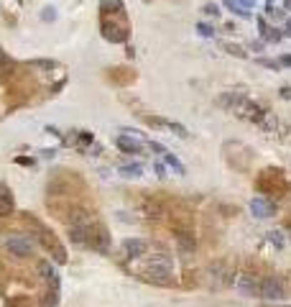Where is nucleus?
<instances>
[{"label":"nucleus","instance_id":"obj_13","mask_svg":"<svg viewBox=\"0 0 291 307\" xmlns=\"http://www.w3.org/2000/svg\"><path fill=\"white\" fill-rule=\"evenodd\" d=\"M56 302H59V289L51 287V289L41 297V307H56Z\"/></svg>","mask_w":291,"mask_h":307},{"label":"nucleus","instance_id":"obj_15","mask_svg":"<svg viewBox=\"0 0 291 307\" xmlns=\"http://www.w3.org/2000/svg\"><path fill=\"white\" fill-rule=\"evenodd\" d=\"M166 162H169V164H171V167H174V169H177L179 174H184V167H182V164H179V162H177V159L171 157V154H166Z\"/></svg>","mask_w":291,"mask_h":307},{"label":"nucleus","instance_id":"obj_12","mask_svg":"<svg viewBox=\"0 0 291 307\" xmlns=\"http://www.w3.org/2000/svg\"><path fill=\"white\" fill-rule=\"evenodd\" d=\"M118 148H123L125 154H140L143 151V146H140V141H135V138H128V136H118Z\"/></svg>","mask_w":291,"mask_h":307},{"label":"nucleus","instance_id":"obj_5","mask_svg":"<svg viewBox=\"0 0 291 307\" xmlns=\"http://www.w3.org/2000/svg\"><path fill=\"white\" fill-rule=\"evenodd\" d=\"M8 253L16 256V259H28L34 253V241L28 236H11L8 243H6Z\"/></svg>","mask_w":291,"mask_h":307},{"label":"nucleus","instance_id":"obj_8","mask_svg":"<svg viewBox=\"0 0 291 307\" xmlns=\"http://www.w3.org/2000/svg\"><path fill=\"white\" fill-rule=\"evenodd\" d=\"M146 251H149V243L140 241V238H128V241H123V256H128V259H138V256H143Z\"/></svg>","mask_w":291,"mask_h":307},{"label":"nucleus","instance_id":"obj_10","mask_svg":"<svg viewBox=\"0 0 291 307\" xmlns=\"http://www.w3.org/2000/svg\"><path fill=\"white\" fill-rule=\"evenodd\" d=\"M13 215V195L6 185H0V218Z\"/></svg>","mask_w":291,"mask_h":307},{"label":"nucleus","instance_id":"obj_3","mask_svg":"<svg viewBox=\"0 0 291 307\" xmlns=\"http://www.w3.org/2000/svg\"><path fill=\"white\" fill-rule=\"evenodd\" d=\"M258 297L273 299V302L283 299V297H286V284H283V279H281V276H263V279L258 282Z\"/></svg>","mask_w":291,"mask_h":307},{"label":"nucleus","instance_id":"obj_2","mask_svg":"<svg viewBox=\"0 0 291 307\" xmlns=\"http://www.w3.org/2000/svg\"><path fill=\"white\" fill-rule=\"evenodd\" d=\"M258 190L263 192V195H276V197H286L288 192H291V185H288V180L283 177V172L281 169H266L260 177H258Z\"/></svg>","mask_w":291,"mask_h":307},{"label":"nucleus","instance_id":"obj_9","mask_svg":"<svg viewBox=\"0 0 291 307\" xmlns=\"http://www.w3.org/2000/svg\"><path fill=\"white\" fill-rule=\"evenodd\" d=\"M250 210H253L255 218H271V215L276 213V205H273L268 197H255V200L250 202Z\"/></svg>","mask_w":291,"mask_h":307},{"label":"nucleus","instance_id":"obj_20","mask_svg":"<svg viewBox=\"0 0 291 307\" xmlns=\"http://www.w3.org/2000/svg\"><path fill=\"white\" fill-rule=\"evenodd\" d=\"M286 307H291V304H286Z\"/></svg>","mask_w":291,"mask_h":307},{"label":"nucleus","instance_id":"obj_4","mask_svg":"<svg viewBox=\"0 0 291 307\" xmlns=\"http://www.w3.org/2000/svg\"><path fill=\"white\" fill-rule=\"evenodd\" d=\"M26 220L31 223V228H36L39 241H41L49 251H54V259H56V261H67V251H64V246H62V243H59V241H56V238H54V236H51L39 220H34V218H26Z\"/></svg>","mask_w":291,"mask_h":307},{"label":"nucleus","instance_id":"obj_1","mask_svg":"<svg viewBox=\"0 0 291 307\" xmlns=\"http://www.w3.org/2000/svg\"><path fill=\"white\" fill-rule=\"evenodd\" d=\"M143 274H146V279H151V282H156V284H171L174 279H171V274H174V261H171V256L169 253H156V256H151L149 261H146V266H143Z\"/></svg>","mask_w":291,"mask_h":307},{"label":"nucleus","instance_id":"obj_14","mask_svg":"<svg viewBox=\"0 0 291 307\" xmlns=\"http://www.w3.org/2000/svg\"><path fill=\"white\" fill-rule=\"evenodd\" d=\"M120 172L128 174V177H138V174H140V167H138V164H135V167H123Z\"/></svg>","mask_w":291,"mask_h":307},{"label":"nucleus","instance_id":"obj_17","mask_svg":"<svg viewBox=\"0 0 291 307\" xmlns=\"http://www.w3.org/2000/svg\"><path fill=\"white\" fill-rule=\"evenodd\" d=\"M205 13H207V16H215V18L220 16V11H217V6H207V8H205Z\"/></svg>","mask_w":291,"mask_h":307},{"label":"nucleus","instance_id":"obj_6","mask_svg":"<svg viewBox=\"0 0 291 307\" xmlns=\"http://www.w3.org/2000/svg\"><path fill=\"white\" fill-rule=\"evenodd\" d=\"M107 243H110V236H107L105 225L92 223V225H90V236H87V243H84V246H90V248H95V251H107Z\"/></svg>","mask_w":291,"mask_h":307},{"label":"nucleus","instance_id":"obj_19","mask_svg":"<svg viewBox=\"0 0 291 307\" xmlns=\"http://www.w3.org/2000/svg\"><path fill=\"white\" fill-rule=\"evenodd\" d=\"M286 6H288V8H291V0H286Z\"/></svg>","mask_w":291,"mask_h":307},{"label":"nucleus","instance_id":"obj_7","mask_svg":"<svg viewBox=\"0 0 291 307\" xmlns=\"http://www.w3.org/2000/svg\"><path fill=\"white\" fill-rule=\"evenodd\" d=\"M102 36L107 39V41H112V44H120V41H125L128 39V26L125 23H110L107 18H102Z\"/></svg>","mask_w":291,"mask_h":307},{"label":"nucleus","instance_id":"obj_18","mask_svg":"<svg viewBox=\"0 0 291 307\" xmlns=\"http://www.w3.org/2000/svg\"><path fill=\"white\" fill-rule=\"evenodd\" d=\"M199 34H202V36H212V31H210V29H207V26H205V23H202V26H199Z\"/></svg>","mask_w":291,"mask_h":307},{"label":"nucleus","instance_id":"obj_11","mask_svg":"<svg viewBox=\"0 0 291 307\" xmlns=\"http://www.w3.org/2000/svg\"><path fill=\"white\" fill-rule=\"evenodd\" d=\"M238 289H240L243 294H248V297H255V294H258V279H255L253 274H243V276L238 279Z\"/></svg>","mask_w":291,"mask_h":307},{"label":"nucleus","instance_id":"obj_16","mask_svg":"<svg viewBox=\"0 0 291 307\" xmlns=\"http://www.w3.org/2000/svg\"><path fill=\"white\" fill-rule=\"evenodd\" d=\"M225 49H227L230 54H238V57H243V49H240V46H232V44H225Z\"/></svg>","mask_w":291,"mask_h":307}]
</instances>
